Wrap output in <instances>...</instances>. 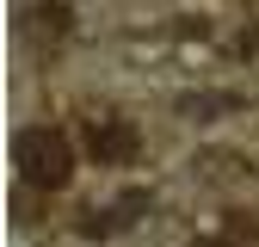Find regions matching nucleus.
Listing matches in <instances>:
<instances>
[{"instance_id":"nucleus-1","label":"nucleus","mask_w":259,"mask_h":247,"mask_svg":"<svg viewBox=\"0 0 259 247\" xmlns=\"http://www.w3.org/2000/svg\"><path fill=\"white\" fill-rule=\"evenodd\" d=\"M13 167L31 192H62V185L74 179V142L68 130H56V124H25L13 136Z\"/></svg>"},{"instance_id":"nucleus-2","label":"nucleus","mask_w":259,"mask_h":247,"mask_svg":"<svg viewBox=\"0 0 259 247\" xmlns=\"http://www.w3.org/2000/svg\"><path fill=\"white\" fill-rule=\"evenodd\" d=\"M87 161H99V167H130V161H142V130L130 117H93L87 130Z\"/></svg>"},{"instance_id":"nucleus-3","label":"nucleus","mask_w":259,"mask_h":247,"mask_svg":"<svg viewBox=\"0 0 259 247\" xmlns=\"http://www.w3.org/2000/svg\"><path fill=\"white\" fill-rule=\"evenodd\" d=\"M19 31H25V44L37 56H56L62 44L74 37V13L62 7V0H31V7L19 13Z\"/></svg>"},{"instance_id":"nucleus-4","label":"nucleus","mask_w":259,"mask_h":247,"mask_svg":"<svg viewBox=\"0 0 259 247\" xmlns=\"http://www.w3.org/2000/svg\"><path fill=\"white\" fill-rule=\"evenodd\" d=\"M148 216V192H123V204H105V210H87L80 216V235L87 241H105V235H123L130 223Z\"/></svg>"},{"instance_id":"nucleus-5","label":"nucleus","mask_w":259,"mask_h":247,"mask_svg":"<svg viewBox=\"0 0 259 247\" xmlns=\"http://www.w3.org/2000/svg\"><path fill=\"white\" fill-rule=\"evenodd\" d=\"M179 111H191V117H216V111H241V99H235V93H191V99H179Z\"/></svg>"},{"instance_id":"nucleus-6","label":"nucleus","mask_w":259,"mask_h":247,"mask_svg":"<svg viewBox=\"0 0 259 247\" xmlns=\"http://www.w3.org/2000/svg\"><path fill=\"white\" fill-rule=\"evenodd\" d=\"M198 247H253V241H235V235H210V241H198Z\"/></svg>"}]
</instances>
